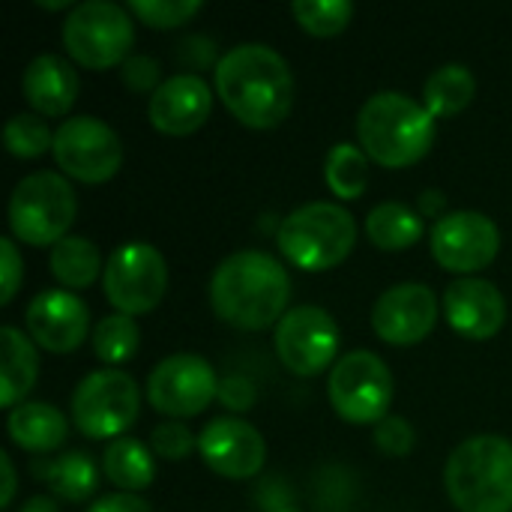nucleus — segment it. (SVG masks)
Returning <instances> with one entry per match:
<instances>
[{
  "instance_id": "f257e3e1",
  "label": "nucleus",
  "mask_w": 512,
  "mask_h": 512,
  "mask_svg": "<svg viewBox=\"0 0 512 512\" xmlns=\"http://www.w3.org/2000/svg\"><path fill=\"white\" fill-rule=\"evenodd\" d=\"M216 93L243 126L273 129L291 114L294 75L279 51L261 42H246L219 57Z\"/></svg>"
},
{
  "instance_id": "f03ea898",
  "label": "nucleus",
  "mask_w": 512,
  "mask_h": 512,
  "mask_svg": "<svg viewBox=\"0 0 512 512\" xmlns=\"http://www.w3.org/2000/svg\"><path fill=\"white\" fill-rule=\"evenodd\" d=\"M291 300L288 270L267 252H234L210 279L213 312L237 330H267L285 318Z\"/></svg>"
},
{
  "instance_id": "7ed1b4c3",
  "label": "nucleus",
  "mask_w": 512,
  "mask_h": 512,
  "mask_svg": "<svg viewBox=\"0 0 512 512\" xmlns=\"http://www.w3.org/2000/svg\"><path fill=\"white\" fill-rule=\"evenodd\" d=\"M363 153L384 168H408L435 144V117L405 93L381 90L357 114Z\"/></svg>"
},
{
  "instance_id": "20e7f679",
  "label": "nucleus",
  "mask_w": 512,
  "mask_h": 512,
  "mask_svg": "<svg viewBox=\"0 0 512 512\" xmlns=\"http://www.w3.org/2000/svg\"><path fill=\"white\" fill-rule=\"evenodd\" d=\"M444 483L459 512H512V444L501 435L468 438L447 459Z\"/></svg>"
},
{
  "instance_id": "39448f33",
  "label": "nucleus",
  "mask_w": 512,
  "mask_h": 512,
  "mask_svg": "<svg viewBox=\"0 0 512 512\" xmlns=\"http://www.w3.org/2000/svg\"><path fill=\"white\" fill-rule=\"evenodd\" d=\"M357 240L354 216L330 201H312L288 213L279 225L276 243L282 255L309 273H324L339 267Z\"/></svg>"
},
{
  "instance_id": "423d86ee",
  "label": "nucleus",
  "mask_w": 512,
  "mask_h": 512,
  "mask_svg": "<svg viewBox=\"0 0 512 512\" xmlns=\"http://www.w3.org/2000/svg\"><path fill=\"white\" fill-rule=\"evenodd\" d=\"M75 192L66 177L54 171H33L18 180L9 198V228L27 246H57L69 237L75 222Z\"/></svg>"
},
{
  "instance_id": "0eeeda50",
  "label": "nucleus",
  "mask_w": 512,
  "mask_h": 512,
  "mask_svg": "<svg viewBox=\"0 0 512 512\" xmlns=\"http://www.w3.org/2000/svg\"><path fill=\"white\" fill-rule=\"evenodd\" d=\"M63 45L69 57L87 69L123 66L135 45L129 12L108 0H84L63 21Z\"/></svg>"
},
{
  "instance_id": "6e6552de",
  "label": "nucleus",
  "mask_w": 512,
  "mask_h": 512,
  "mask_svg": "<svg viewBox=\"0 0 512 512\" xmlns=\"http://www.w3.org/2000/svg\"><path fill=\"white\" fill-rule=\"evenodd\" d=\"M141 411V390L120 369L90 372L72 393V423L90 441L126 438Z\"/></svg>"
},
{
  "instance_id": "1a4fd4ad",
  "label": "nucleus",
  "mask_w": 512,
  "mask_h": 512,
  "mask_svg": "<svg viewBox=\"0 0 512 512\" xmlns=\"http://www.w3.org/2000/svg\"><path fill=\"white\" fill-rule=\"evenodd\" d=\"M327 396L342 420L378 426L387 420V408L393 402V372L375 351H351L336 360Z\"/></svg>"
},
{
  "instance_id": "9d476101",
  "label": "nucleus",
  "mask_w": 512,
  "mask_h": 512,
  "mask_svg": "<svg viewBox=\"0 0 512 512\" xmlns=\"http://www.w3.org/2000/svg\"><path fill=\"white\" fill-rule=\"evenodd\" d=\"M105 297L120 315L153 312L168 291V264L159 249L147 243H126L111 252L102 273Z\"/></svg>"
},
{
  "instance_id": "9b49d317",
  "label": "nucleus",
  "mask_w": 512,
  "mask_h": 512,
  "mask_svg": "<svg viewBox=\"0 0 512 512\" xmlns=\"http://www.w3.org/2000/svg\"><path fill=\"white\" fill-rule=\"evenodd\" d=\"M54 159L78 183H105L123 165V144L117 132L96 117H72L54 132Z\"/></svg>"
},
{
  "instance_id": "f8f14e48",
  "label": "nucleus",
  "mask_w": 512,
  "mask_h": 512,
  "mask_svg": "<svg viewBox=\"0 0 512 512\" xmlns=\"http://www.w3.org/2000/svg\"><path fill=\"white\" fill-rule=\"evenodd\" d=\"M147 399L153 411L189 420L219 399V381L213 366L198 354H171L147 378Z\"/></svg>"
},
{
  "instance_id": "ddd939ff",
  "label": "nucleus",
  "mask_w": 512,
  "mask_h": 512,
  "mask_svg": "<svg viewBox=\"0 0 512 512\" xmlns=\"http://www.w3.org/2000/svg\"><path fill=\"white\" fill-rule=\"evenodd\" d=\"M276 354L300 378L321 375L339 354V327L321 306H297L276 324Z\"/></svg>"
},
{
  "instance_id": "4468645a",
  "label": "nucleus",
  "mask_w": 512,
  "mask_h": 512,
  "mask_svg": "<svg viewBox=\"0 0 512 512\" xmlns=\"http://www.w3.org/2000/svg\"><path fill=\"white\" fill-rule=\"evenodd\" d=\"M501 249V231L498 225L477 213V210H459L435 222L432 228V255L435 261L450 273H477L486 270Z\"/></svg>"
},
{
  "instance_id": "2eb2a0df",
  "label": "nucleus",
  "mask_w": 512,
  "mask_h": 512,
  "mask_svg": "<svg viewBox=\"0 0 512 512\" xmlns=\"http://www.w3.org/2000/svg\"><path fill=\"white\" fill-rule=\"evenodd\" d=\"M198 453L225 480H252L267 462L264 435L240 417H216L198 435Z\"/></svg>"
},
{
  "instance_id": "dca6fc26",
  "label": "nucleus",
  "mask_w": 512,
  "mask_h": 512,
  "mask_svg": "<svg viewBox=\"0 0 512 512\" xmlns=\"http://www.w3.org/2000/svg\"><path fill=\"white\" fill-rule=\"evenodd\" d=\"M438 324V297L423 282H402L387 288L375 309H372V327L378 339L387 345H417L423 342Z\"/></svg>"
},
{
  "instance_id": "f3484780",
  "label": "nucleus",
  "mask_w": 512,
  "mask_h": 512,
  "mask_svg": "<svg viewBox=\"0 0 512 512\" xmlns=\"http://www.w3.org/2000/svg\"><path fill=\"white\" fill-rule=\"evenodd\" d=\"M24 324L39 348L51 354H69L87 339L90 312L72 291L51 288L30 300L24 312Z\"/></svg>"
},
{
  "instance_id": "a211bd4d",
  "label": "nucleus",
  "mask_w": 512,
  "mask_h": 512,
  "mask_svg": "<svg viewBox=\"0 0 512 512\" xmlns=\"http://www.w3.org/2000/svg\"><path fill=\"white\" fill-rule=\"evenodd\" d=\"M213 108V93L210 84L195 75V72H180L171 75L153 96L147 105L150 123L162 132V135H192L198 132Z\"/></svg>"
},
{
  "instance_id": "6ab92c4d",
  "label": "nucleus",
  "mask_w": 512,
  "mask_h": 512,
  "mask_svg": "<svg viewBox=\"0 0 512 512\" xmlns=\"http://www.w3.org/2000/svg\"><path fill=\"white\" fill-rule=\"evenodd\" d=\"M447 324L474 342H486L501 333L507 321V300L489 279H456L444 294Z\"/></svg>"
},
{
  "instance_id": "aec40b11",
  "label": "nucleus",
  "mask_w": 512,
  "mask_h": 512,
  "mask_svg": "<svg viewBox=\"0 0 512 512\" xmlns=\"http://www.w3.org/2000/svg\"><path fill=\"white\" fill-rule=\"evenodd\" d=\"M24 99L42 117H63L78 99V75L57 54H39L21 78Z\"/></svg>"
},
{
  "instance_id": "412c9836",
  "label": "nucleus",
  "mask_w": 512,
  "mask_h": 512,
  "mask_svg": "<svg viewBox=\"0 0 512 512\" xmlns=\"http://www.w3.org/2000/svg\"><path fill=\"white\" fill-rule=\"evenodd\" d=\"M6 429L21 450L42 456L63 447L69 435V420L48 402H21L18 408H12Z\"/></svg>"
},
{
  "instance_id": "4be33fe9",
  "label": "nucleus",
  "mask_w": 512,
  "mask_h": 512,
  "mask_svg": "<svg viewBox=\"0 0 512 512\" xmlns=\"http://www.w3.org/2000/svg\"><path fill=\"white\" fill-rule=\"evenodd\" d=\"M33 474L60 501H69V504L90 501L96 486H99L96 462L84 450H69V453H63L57 459H36L33 462Z\"/></svg>"
},
{
  "instance_id": "5701e85b",
  "label": "nucleus",
  "mask_w": 512,
  "mask_h": 512,
  "mask_svg": "<svg viewBox=\"0 0 512 512\" xmlns=\"http://www.w3.org/2000/svg\"><path fill=\"white\" fill-rule=\"evenodd\" d=\"M0 405L3 408H18L21 399L33 390L36 375H39V357L33 342L15 330V327H0Z\"/></svg>"
},
{
  "instance_id": "b1692460",
  "label": "nucleus",
  "mask_w": 512,
  "mask_h": 512,
  "mask_svg": "<svg viewBox=\"0 0 512 512\" xmlns=\"http://www.w3.org/2000/svg\"><path fill=\"white\" fill-rule=\"evenodd\" d=\"M366 234L378 249L402 252L411 249L426 234V222L417 210L399 201H384L366 216Z\"/></svg>"
},
{
  "instance_id": "393cba45",
  "label": "nucleus",
  "mask_w": 512,
  "mask_h": 512,
  "mask_svg": "<svg viewBox=\"0 0 512 512\" xmlns=\"http://www.w3.org/2000/svg\"><path fill=\"white\" fill-rule=\"evenodd\" d=\"M102 474L120 492L135 495V492L147 489L156 480V462H153L150 450L141 441H135V438H117L102 453Z\"/></svg>"
},
{
  "instance_id": "a878e982",
  "label": "nucleus",
  "mask_w": 512,
  "mask_h": 512,
  "mask_svg": "<svg viewBox=\"0 0 512 512\" xmlns=\"http://www.w3.org/2000/svg\"><path fill=\"white\" fill-rule=\"evenodd\" d=\"M477 93V78L462 63H447L429 75L423 87V105L432 117H453L471 105Z\"/></svg>"
},
{
  "instance_id": "bb28decb",
  "label": "nucleus",
  "mask_w": 512,
  "mask_h": 512,
  "mask_svg": "<svg viewBox=\"0 0 512 512\" xmlns=\"http://www.w3.org/2000/svg\"><path fill=\"white\" fill-rule=\"evenodd\" d=\"M51 273L63 288L81 291L96 282L102 270V255L87 237H66L51 249Z\"/></svg>"
},
{
  "instance_id": "cd10ccee",
  "label": "nucleus",
  "mask_w": 512,
  "mask_h": 512,
  "mask_svg": "<svg viewBox=\"0 0 512 512\" xmlns=\"http://www.w3.org/2000/svg\"><path fill=\"white\" fill-rule=\"evenodd\" d=\"M324 177L327 186L336 198L342 201H357L366 192V180H369V159L360 147L354 144H336L327 153V165H324Z\"/></svg>"
},
{
  "instance_id": "c85d7f7f",
  "label": "nucleus",
  "mask_w": 512,
  "mask_h": 512,
  "mask_svg": "<svg viewBox=\"0 0 512 512\" xmlns=\"http://www.w3.org/2000/svg\"><path fill=\"white\" fill-rule=\"evenodd\" d=\"M141 345V330L135 324V318L129 315H105L96 330H93V351L102 363L108 366H123L138 354Z\"/></svg>"
},
{
  "instance_id": "c756f323",
  "label": "nucleus",
  "mask_w": 512,
  "mask_h": 512,
  "mask_svg": "<svg viewBox=\"0 0 512 512\" xmlns=\"http://www.w3.org/2000/svg\"><path fill=\"white\" fill-rule=\"evenodd\" d=\"M291 12L306 33L324 39L342 33L354 18V6L348 0H297Z\"/></svg>"
},
{
  "instance_id": "7c9ffc66",
  "label": "nucleus",
  "mask_w": 512,
  "mask_h": 512,
  "mask_svg": "<svg viewBox=\"0 0 512 512\" xmlns=\"http://www.w3.org/2000/svg\"><path fill=\"white\" fill-rule=\"evenodd\" d=\"M3 144L18 159H36L54 150V132L39 114H15L3 129Z\"/></svg>"
},
{
  "instance_id": "2f4dec72",
  "label": "nucleus",
  "mask_w": 512,
  "mask_h": 512,
  "mask_svg": "<svg viewBox=\"0 0 512 512\" xmlns=\"http://www.w3.org/2000/svg\"><path fill=\"white\" fill-rule=\"evenodd\" d=\"M201 9H204L201 0H129V12L156 30L180 27L192 21Z\"/></svg>"
},
{
  "instance_id": "473e14b6",
  "label": "nucleus",
  "mask_w": 512,
  "mask_h": 512,
  "mask_svg": "<svg viewBox=\"0 0 512 512\" xmlns=\"http://www.w3.org/2000/svg\"><path fill=\"white\" fill-rule=\"evenodd\" d=\"M150 444H153V453L168 459V462H183L198 447V441L192 438V432L183 423H162V426H156Z\"/></svg>"
},
{
  "instance_id": "72a5a7b5",
  "label": "nucleus",
  "mask_w": 512,
  "mask_h": 512,
  "mask_svg": "<svg viewBox=\"0 0 512 512\" xmlns=\"http://www.w3.org/2000/svg\"><path fill=\"white\" fill-rule=\"evenodd\" d=\"M120 81L132 90V93H156L165 81H162V66L147 57V54H132L126 57V63L120 66Z\"/></svg>"
},
{
  "instance_id": "f704fd0d",
  "label": "nucleus",
  "mask_w": 512,
  "mask_h": 512,
  "mask_svg": "<svg viewBox=\"0 0 512 512\" xmlns=\"http://www.w3.org/2000/svg\"><path fill=\"white\" fill-rule=\"evenodd\" d=\"M375 447L390 456V459H402L414 450V429L408 420L402 417H387L375 426Z\"/></svg>"
},
{
  "instance_id": "c9c22d12",
  "label": "nucleus",
  "mask_w": 512,
  "mask_h": 512,
  "mask_svg": "<svg viewBox=\"0 0 512 512\" xmlns=\"http://www.w3.org/2000/svg\"><path fill=\"white\" fill-rule=\"evenodd\" d=\"M219 402L228 408V411H249L255 405V387L249 378H225L219 381Z\"/></svg>"
},
{
  "instance_id": "e433bc0d",
  "label": "nucleus",
  "mask_w": 512,
  "mask_h": 512,
  "mask_svg": "<svg viewBox=\"0 0 512 512\" xmlns=\"http://www.w3.org/2000/svg\"><path fill=\"white\" fill-rule=\"evenodd\" d=\"M0 255H3V291H0V303H9L21 285V255L15 249V243L9 237L0 240Z\"/></svg>"
},
{
  "instance_id": "4c0bfd02",
  "label": "nucleus",
  "mask_w": 512,
  "mask_h": 512,
  "mask_svg": "<svg viewBox=\"0 0 512 512\" xmlns=\"http://www.w3.org/2000/svg\"><path fill=\"white\" fill-rule=\"evenodd\" d=\"M180 57L186 63H192V69H204V66H210L216 60V42H210L204 36H189V39L180 42Z\"/></svg>"
},
{
  "instance_id": "58836bf2",
  "label": "nucleus",
  "mask_w": 512,
  "mask_h": 512,
  "mask_svg": "<svg viewBox=\"0 0 512 512\" xmlns=\"http://www.w3.org/2000/svg\"><path fill=\"white\" fill-rule=\"evenodd\" d=\"M87 512H153L150 504H144L138 495H126V492H117V495H105L99 498Z\"/></svg>"
},
{
  "instance_id": "ea45409f",
  "label": "nucleus",
  "mask_w": 512,
  "mask_h": 512,
  "mask_svg": "<svg viewBox=\"0 0 512 512\" xmlns=\"http://www.w3.org/2000/svg\"><path fill=\"white\" fill-rule=\"evenodd\" d=\"M444 207H447V198H444V192H438V189L423 192L420 201H417V213H420V216H441ZM441 219H444V216H441Z\"/></svg>"
},
{
  "instance_id": "a19ab883",
  "label": "nucleus",
  "mask_w": 512,
  "mask_h": 512,
  "mask_svg": "<svg viewBox=\"0 0 512 512\" xmlns=\"http://www.w3.org/2000/svg\"><path fill=\"white\" fill-rule=\"evenodd\" d=\"M0 468H3V498H0V507H9L12 498H15V468H12V459L9 453H0Z\"/></svg>"
},
{
  "instance_id": "79ce46f5",
  "label": "nucleus",
  "mask_w": 512,
  "mask_h": 512,
  "mask_svg": "<svg viewBox=\"0 0 512 512\" xmlns=\"http://www.w3.org/2000/svg\"><path fill=\"white\" fill-rule=\"evenodd\" d=\"M18 512H60V507L51 501V498H45V495H36V498H30L24 507Z\"/></svg>"
},
{
  "instance_id": "37998d69",
  "label": "nucleus",
  "mask_w": 512,
  "mask_h": 512,
  "mask_svg": "<svg viewBox=\"0 0 512 512\" xmlns=\"http://www.w3.org/2000/svg\"><path fill=\"white\" fill-rule=\"evenodd\" d=\"M42 9H69V0H39Z\"/></svg>"
}]
</instances>
